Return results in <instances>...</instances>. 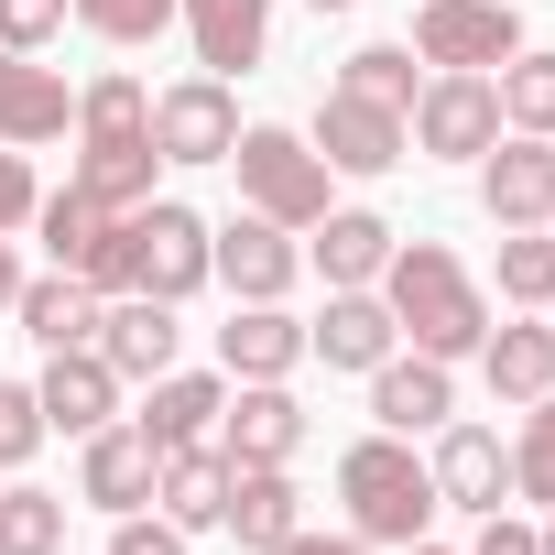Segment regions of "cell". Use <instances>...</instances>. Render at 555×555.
Masks as SVG:
<instances>
[{"label": "cell", "instance_id": "6da1fadb", "mask_svg": "<svg viewBox=\"0 0 555 555\" xmlns=\"http://www.w3.org/2000/svg\"><path fill=\"white\" fill-rule=\"evenodd\" d=\"M382 306H392V327H403L425 360H468V349L490 338L479 284L457 272V250H436V240H392V261H382Z\"/></svg>", "mask_w": 555, "mask_h": 555}, {"label": "cell", "instance_id": "7a4b0ae2", "mask_svg": "<svg viewBox=\"0 0 555 555\" xmlns=\"http://www.w3.org/2000/svg\"><path fill=\"white\" fill-rule=\"evenodd\" d=\"M77 120H88V153H77V185L109 207V218H131V207H153V99H142V77H99L88 99H77Z\"/></svg>", "mask_w": 555, "mask_h": 555}, {"label": "cell", "instance_id": "3957f363", "mask_svg": "<svg viewBox=\"0 0 555 555\" xmlns=\"http://www.w3.org/2000/svg\"><path fill=\"white\" fill-rule=\"evenodd\" d=\"M338 501H349V533L360 544H425L436 522V468L403 447V436H360L338 457Z\"/></svg>", "mask_w": 555, "mask_h": 555}, {"label": "cell", "instance_id": "277c9868", "mask_svg": "<svg viewBox=\"0 0 555 555\" xmlns=\"http://www.w3.org/2000/svg\"><path fill=\"white\" fill-rule=\"evenodd\" d=\"M229 164H240V207L250 218H272V229H317L327 218V153L306 131H240Z\"/></svg>", "mask_w": 555, "mask_h": 555}, {"label": "cell", "instance_id": "5b68a950", "mask_svg": "<svg viewBox=\"0 0 555 555\" xmlns=\"http://www.w3.org/2000/svg\"><path fill=\"white\" fill-rule=\"evenodd\" d=\"M414 55L457 66V77H490V66L522 55V12H512V0H425V12H414Z\"/></svg>", "mask_w": 555, "mask_h": 555}, {"label": "cell", "instance_id": "8992f818", "mask_svg": "<svg viewBox=\"0 0 555 555\" xmlns=\"http://www.w3.org/2000/svg\"><path fill=\"white\" fill-rule=\"evenodd\" d=\"M196 284H207V218H196V207H175V196L131 207V295L185 306Z\"/></svg>", "mask_w": 555, "mask_h": 555}, {"label": "cell", "instance_id": "52a82bcc", "mask_svg": "<svg viewBox=\"0 0 555 555\" xmlns=\"http://www.w3.org/2000/svg\"><path fill=\"white\" fill-rule=\"evenodd\" d=\"M403 131H414V153H447V164H479L490 142H501V88L490 77H436V88H414V109H403Z\"/></svg>", "mask_w": 555, "mask_h": 555}, {"label": "cell", "instance_id": "ba28073f", "mask_svg": "<svg viewBox=\"0 0 555 555\" xmlns=\"http://www.w3.org/2000/svg\"><path fill=\"white\" fill-rule=\"evenodd\" d=\"M207 272L240 295V306H284L295 295V272H306V250H295V229H272V218H229V229H207Z\"/></svg>", "mask_w": 555, "mask_h": 555}, {"label": "cell", "instance_id": "9c48e42d", "mask_svg": "<svg viewBox=\"0 0 555 555\" xmlns=\"http://www.w3.org/2000/svg\"><path fill=\"white\" fill-rule=\"evenodd\" d=\"M317 153H327V175H392L414 153V131H403V109H382L360 88H327L317 99Z\"/></svg>", "mask_w": 555, "mask_h": 555}, {"label": "cell", "instance_id": "30bf717a", "mask_svg": "<svg viewBox=\"0 0 555 555\" xmlns=\"http://www.w3.org/2000/svg\"><path fill=\"white\" fill-rule=\"evenodd\" d=\"M229 142H240L229 77H185V88L153 99V153H164V164H229Z\"/></svg>", "mask_w": 555, "mask_h": 555}, {"label": "cell", "instance_id": "8fae6325", "mask_svg": "<svg viewBox=\"0 0 555 555\" xmlns=\"http://www.w3.org/2000/svg\"><path fill=\"white\" fill-rule=\"evenodd\" d=\"M306 447V403L284 382H240V403H218V457L229 468H284Z\"/></svg>", "mask_w": 555, "mask_h": 555}, {"label": "cell", "instance_id": "7c38bea8", "mask_svg": "<svg viewBox=\"0 0 555 555\" xmlns=\"http://www.w3.org/2000/svg\"><path fill=\"white\" fill-rule=\"evenodd\" d=\"M88 349H99L120 382H164V371H175V349H185V327H175V306H164V295H109Z\"/></svg>", "mask_w": 555, "mask_h": 555}, {"label": "cell", "instance_id": "4fadbf2b", "mask_svg": "<svg viewBox=\"0 0 555 555\" xmlns=\"http://www.w3.org/2000/svg\"><path fill=\"white\" fill-rule=\"evenodd\" d=\"M479 207H490L501 229H544V218H555V142H533V131L490 142V153H479Z\"/></svg>", "mask_w": 555, "mask_h": 555}, {"label": "cell", "instance_id": "5bb4252c", "mask_svg": "<svg viewBox=\"0 0 555 555\" xmlns=\"http://www.w3.org/2000/svg\"><path fill=\"white\" fill-rule=\"evenodd\" d=\"M34 403H44V436H99V425L120 414V371H109L99 349H44Z\"/></svg>", "mask_w": 555, "mask_h": 555}, {"label": "cell", "instance_id": "9a60e30c", "mask_svg": "<svg viewBox=\"0 0 555 555\" xmlns=\"http://www.w3.org/2000/svg\"><path fill=\"white\" fill-rule=\"evenodd\" d=\"M66 120H77L66 77H55L44 55H12V44H0V142H12V153H34V142H55Z\"/></svg>", "mask_w": 555, "mask_h": 555}, {"label": "cell", "instance_id": "2e32d148", "mask_svg": "<svg viewBox=\"0 0 555 555\" xmlns=\"http://www.w3.org/2000/svg\"><path fill=\"white\" fill-rule=\"evenodd\" d=\"M392 338H403V327H392V306L360 284V295H327V317L306 327V360H327V371H382V360H392Z\"/></svg>", "mask_w": 555, "mask_h": 555}, {"label": "cell", "instance_id": "e0dca14e", "mask_svg": "<svg viewBox=\"0 0 555 555\" xmlns=\"http://www.w3.org/2000/svg\"><path fill=\"white\" fill-rule=\"evenodd\" d=\"M175 23L196 34V66L207 77H250L261 66V34H272V0H175Z\"/></svg>", "mask_w": 555, "mask_h": 555}, {"label": "cell", "instance_id": "ac0fdd59", "mask_svg": "<svg viewBox=\"0 0 555 555\" xmlns=\"http://www.w3.org/2000/svg\"><path fill=\"white\" fill-rule=\"evenodd\" d=\"M371 414H382V436H425V425H447L457 414V382H447V360H382L371 371Z\"/></svg>", "mask_w": 555, "mask_h": 555}, {"label": "cell", "instance_id": "d6986e66", "mask_svg": "<svg viewBox=\"0 0 555 555\" xmlns=\"http://www.w3.org/2000/svg\"><path fill=\"white\" fill-rule=\"evenodd\" d=\"M501 490H512V447H501L490 425H447V436H436V501L501 512Z\"/></svg>", "mask_w": 555, "mask_h": 555}, {"label": "cell", "instance_id": "ffe728a7", "mask_svg": "<svg viewBox=\"0 0 555 555\" xmlns=\"http://www.w3.org/2000/svg\"><path fill=\"white\" fill-rule=\"evenodd\" d=\"M295 360H306V327L284 306H229V327H218V371L229 382H284Z\"/></svg>", "mask_w": 555, "mask_h": 555}, {"label": "cell", "instance_id": "44dd1931", "mask_svg": "<svg viewBox=\"0 0 555 555\" xmlns=\"http://www.w3.org/2000/svg\"><path fill=\"white\" fill-rule=\"evenodd\" d=\"M153 468H164V447H153L142 425H131V436H120V425H99V436H88L77 490H88L99 512H142V501H153Z\"/></svg>", "mask_w": 555, "mask_h": 555}, {"label": "cell", "instance_id": "7402d4cb", "mask_svg": "<svg viewBox=\"0 0 555 555\" xmlns=\"http://www.w3.org/2000/svg\"><path fill=\"white\" fill-rule=\"evenodd\" d=\"M153 501H164V522H175V533H207V522L229 512V457H218V447H164Z\"/></svg>", "mask_w": 555, "mask_h": 555}, {"label": "cell", "instance_id": "603a6c76", "mask_svg": "<svg viewBox=\"0 0 555 555\" xmlns=\"http://www.w3.org/2000/svg\"><path fill=\"white\" fill-rule=\"evenodd\" d=\"M250 555H272V544H284L295 522H306V490L284 479V468H229V512H218Z\"/></svg>", "mask_w": 555, "mask_h": 555}, {"label": "cell", "instance_id": "cb8c5ba5", "mask_svg": "<svg viewBox=\"0 0 555 555\" xmlns=\"http://www.w3.org/2000/svg\"><path fill=\"white\" fill-rule=\"evenodd\" d=\"M12 317H23L34 349H88V338H99V284H77V272H44V284L12 295Z\"/></svg>", "mask_w": 555, "mask_h": 555}, {"label": "cell", "instance_id": "d4e9b609", "mask_svg": "<svg viewBox=\"0 0 555 555\" xmlns=\"http://www.w3.org/2000/svg\"><path fill=\"white\" fill-rule=\"evenodd\" d=\"M382 261H392V229H382L371 207H327V218H317V272H327L338 295L382 284Z\"/></svg>", "mask_w": 555, "mask_h": 555}, {"label": "cell", "instance_id": "484cf974", "mask_svg": "<svg viewBox=\"0 0 555 555\" xmlns=\"http://www.w3.org/2000/svg\"><path fill=\"white\" fill-rule=\"evenodd\" d=\"M218 403H229V382H207V371H164L153 403H142V436H153V447H207Z\"/></svg>", "mask_w": 555, "mask_h": 555}, {"label": "cell", "instance_id": "4316f807", "mask_svg": "<svg viewBox=\"0 0 555 555\" xmlns=\"http://www.w3.org/2000/svg\"><path fill=\"white\" fill-rule=\"evenodd\" d=\"M479 371H490L501 403L555 392V317H544V327H490V338H479Z\"/></svg>", "mask_w": 555, "mask_h": 555}, {"label": "cell", "instance_id": "83f0119b", "mask_svg": "<svg viewBox=\"0 0 555 555\" xmlns=\"http://www.w3.org/2000/svg\"><path fill=\"white\" fill-rule=\"evenodd\" d=\"M490 88H501V120H512V131L555 142V55H512Z\"/></svg>", "mask_w": 555, "mask_h": 555}, {"label": "cell", "instance_id": "f1b7e54d", "mask_svg": "<svg viewBox=\"0 0 555 555\" xmlns=\"http://www.w3.org/2000/svg\"><path fill=\"white\" fill-rule=\"evenodd\" d=\"M0 555H66V501L55 490H0Z\"/></svg>", "mask_w": 555, "mask_h": 555}, {"label": "cell", "instance_id": "f546056e", "mask_svg": "<svg viewBox=\"0 0 555 555\" xmlns=\"http://www.w3.org/2000/svg\"><path fill=\"white\" fill-rule=\"evenodd\" d=\"M501 295L512 306H555V240L544 229H501Z\"/></svg>", "mask_w": 555, "mask_h": 555}, {"label": "cell", "instance_id": "4dcf8cb0", "mask_svg": "<svg viewBox=\"0 0 555 555\" xmlns=\"http://www.w3.org/2000/svg\"><path fill=\"white\" fill-rule=\"evenodd\" d=\"M338 88H360V99H382V109H414V55H403V44H360V55L338 66Z\"/></svg>", "mask_w": 555, "mask_h": 555}, {"label": "cell", "instance_id": "1f68e13d", "mask_svg": "<svg viewBox=\"0 0 555 555\" xmlns=\"http://www.w3.org/2000/svg\"><path fill=\"white\" fill-rule=\"evenodd\" d=\"M66 12H77L99 44H153V34L175 23V0H66Z\"/></svg>", "mask_w": 555, "mask_h": 555}, {"label": "cell", "instance_id": "d6a6232c", "mask_svg": "<svg viewBox=\"0 0 555 555\" xmlns=\"http://www.w3.org/2000/svg\"><path fill=\"white\" fill-rule=\"evenodd\" d=\"M512 490L522 501H555V392H533V425L512 447Z\"/></svg>", "mask_w": 555, "mask_h": 555}, {"label": "cell", "instance_id": "836d02e7", "mask_svg": "<svg viewBox=\"0 0 555 555\" xmlns=\"http://www.w3.org/2000/svg\"><path fill=\"white\" fill-rule=\"evenodd\" d=\"M66 23H77L66 0H0V44H12V55H44Z\"/></svg>", "mask_w": 555, "mask_h": 555}, {"label": "cell", "instance_id": "e575fe53", "mask_svg": "<svg viewBox=\"0 0 555 555\" xmlns=\"http://www.w3.org/2000/svg\"><path fill=\"white\" fill-rule=\"evenodd\" d=\"M44 447V403H34V382H0V468H23Z\"/></svg>", "mask_w": 555, "mask_h": 555}, {"label": "cell", "instance_id": "d590c367", "mask_svg": "<svg viewBox=\"0 0 555 555\" xmlns=\"http://www.w3.org/2000/svg\"><path fill=\"white\" fill-rule=\"evenodd\" d=\"M34 207H44V196H34V164H23L12 142H0V240H12V229H23Z\"/></svg>", "mask_w": 555, "mask_h": 555}, {"label": "cell", "instance_id": "8d00e7d4", "mask_svg": "<svg viewBox=\"0 0 555 555\" xmlns=\"http://www.w3.org/2000/svg\"><path fill=\"white\" fill-rule=\"evenodd\" d=\"M109 555H185V533H175V522H142V512H120Z\"/></svg>", "mask_w": 555, "mask_h": 555}, {"label": "cell", "instance_id": "74e56055", "mask_svg": "<svg viewBox=\"0 0 555 555\" xmlns=\"http://www.w3.org/2000/svg\"><path fill=\"white\" fill-rule=\"evenodd\" d=\"M479 555H544L522 522H501V512H479Z\"/></svg>", "mask_w": 555, "mask_h": 555}, {"label": "cell", "instance_id": "f35d334b", "mask_svg": "<svg viewBox=\"0 0 555 555\" xmlns=\"http://www.w3.org/2000/svg\"><path fill=\"white\" fill-rule=\"evenodd\" d=\"M272 555H360V533H306V522H295V533L272 544Z\"/></svg>", "mask_w": 555, "mask_h": 555}, {"label": "cell", "instance_id": "ab89813d", "mask_svg": "<svg viewBox=\"0 0 555 555\" xmlns=\"http://www.w3.org/2000/svg\"><path fill=\"white\" fill-rule=\"evenodd\" d=\"M12 295H23V261H12V240H0V317H12Z\"/></svg>", "mask_w": 555, "mask_h": 555}, {"label": "cell", "instance_id": "60d3db41", "mask_svg": "<svg viewBox=\"0 0 555 555\" xmlns=\"http://www.w3.org/2000/svg\"><path fill=\"white\" fill-rule=\"evenodd\" d=\"M306 12H360V0H306Z\"/></svg>", "mask_w": 555, "mask_h": 555}, {"label": "cell", "instance_id": "b9f144b4", "mask_svg": "<svg viewBox=\"0 0 555 555\" xmlns=\"http://www.w3.org/2000/svg\"><path fill=\"white\" fill-rule=\"evenodd\" d=\"M533 544H544V555H555V522H544V533H533Z\"/></svg>", "mask_w": 555, "mask_h": 555}, {"label": "cell", "instance_id": "7bdbcfd3", "mask_svg": "<svg viewBox=\"0 0 555 555\" xmlns=\"http://www.w3.org/2000/svg\"><path fill=\"white\" fill-rule=\"evenodd\" d=\"M403 555H436V544H403Z\"/></svg>", "mask_w": 555, "mask_h": 555}, {"label": "cell", "instance_id": "ee69618b", "mask_svg": "<svg viewBox=\"0 0 555 555\" xmlns=\"http://www.w3.org/2000/svg\"><path fill=\"white\" fill-rule=\"evenodd\" d=\"M544 317H555V306H544Z\"/></svg>", "mask_w": 555, "mask_h": 555}]
</instances>
